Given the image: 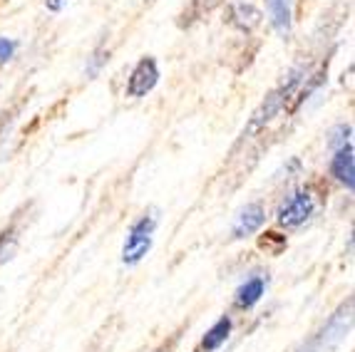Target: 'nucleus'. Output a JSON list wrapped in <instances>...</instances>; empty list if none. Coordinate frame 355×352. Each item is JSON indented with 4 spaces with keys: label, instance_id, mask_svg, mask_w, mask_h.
<instances>
[{
    "label": "nucleus",
    "instance_id": "obj_1",
    "mask_svg": "<svg viewBox=\"0 0 355 352\" xmlns=\"http://www.w3.org/2000/svg\"><path fill=\"white\" fill-rule=\"evenodd\" d=\"M154 229H157V216H154V213H144V216L132 226L130 234H127L125 248H122V263L137 265L147 256L149 248H152Z\"/></svg>",
    "mask_w": 355,
    "mask_h": 352
},
{
    "label": "nucleus",
    "instance_id": "obj_2",
    "mask_svg": "<svg viewBox=\"0 0 355 352\" xmlns=\"http://www.w3.org/2000/svg\"><path fill=\"white\" fill-rule=\"evenodd\" d=\"M350 315H353V303L348 300V306L340 308V310L331 317V323L320 330L315 337H311V340H308L298 352H326L328 347L336 345V342L350 330V320H353Z\"/></svg>",
    "mask_w": 355,
    "mask_h": 352
},
{
    "label": "nucleus",
    "instance_id": "obj_3",
    "mask_svg": "<svg viewBox=\"0 0 355 352\" xmlns=\"http://www.w3.org/2000/svg\"><path fill=\"white\" fill-rule=\"evenodd\" d=\"M313 211H315L313 194H311L308 188H301V191H296V194L281 206L276 221H279V226H284V229H298V226H303L308 218L313 216Z\"/></svg>",
    "mask_w": 355,
    "mask_h": 352
},
{
    "label": "nucleus",
    "instance_id": "obj_4",
    "mask_svg": "<svg viewBox=\"0 0 355 352\" xmlns=\"http://www.w3.org/2000/svg\"><path fill=\"white\" fill-rule=\"evenodd\" d=\"M159 82V67L154 58H142L132 70L130 80H127V94L130 97H144L149 94Z\"/></svg>",
    "mask_w": 355,
    "mask_h": 352
},
{
    "label": "nucleus",
    "instance_id": "obj_5",
    "mask_svg": "<svg viewBox=\"0 0 355 352\" xmlns=\"http://www.w3.org/2000/svg\"><path fill=\"white\" fill-rule=\"evenodd\" d=\"M331 174L338 182L343 184L348 191L355 188V157H353V144H343L336 149V157L331 159Z\"/></svg>",
    "mask_w": 355,
    "mask_h": 352
},
{
    "label": "nucleus",
    "instance_id": "obj_6",
    "mask_svg": "<svg viewBox=\"0 0 355 352\" xmlns=\"http://www.w3.org/2000/svg\"><path fill=\"white\" fill-rule=\"evenodd\" d=\"M266 8L273 30L281 37H288L293 28V0H266Z\"/></svg>",
    "mask_w": 355,
    "mask_h": 352
},
{
    "label": "nucleus",
    "instance_id": "obj_7",
    "mask_svg": "<svg viewBox=\"0 0 355 352\" xmlns=\"http://www.w3.org/2000/svg\"><path fill=\"white\" fill-rule=\"evenodd\" d=\"M266 221V211L261 204H249L239 213L236 223H234V238H246V236L256 234Z\"/></svg>",
    "mask_w": 355,
    "mask_h": 352
},
{
    "label": "nucleus",
    "instance_id": "obj_8",
    "mask_svg": "<svg viewBox=\"0 0 355 352\" xmlns=\"http://www.w3.org/2000/svg\"><path fill=\"white\" fill-rule=\"evenodd\" d=\"M226 20H229V25L241 30V33H249V30H254L261 23V10L256 6H251V3H234L229 8V18Z\"/></svg>",
    "mask_w": 355,
    "mask_h": 352
},
{
    "label": "nucleus",
    "instance_id": "obj_9",
    "mask_svg": "<svg viewBox=\"0 0 355 352\" xmlns=\"http://www.w3.org/2000/svg\"><path fill=\"white\" fill-rule=\"evenodd\" d=\"M263 293H266V278L251 276L249 281L243 283V285L236 290V308L249 310V308H254L256 303L263 298Z\"/></svg>",
    "mask_w": 355,
    "mask_h": 352
},
{
    "label": "nucleus",
    "instance_id": "obj_10",
    "mask_svg": "<svg viewBox=\"0 0 355 352\" xmlns=\"http://www.w3.org/2000/svg\"><path fill=\"white\" fill-rule=\"evenodd\" d=\"M229 335H231V317H219L216 323L211 325V330H209L207 335H204V340H202V350L204 352H214V350H219L221 345H224L226 340H229Z\"/></svg>",
    "mask_w": 355,
    "mask_h": 352
},
{
    "label": "nucleus",
    "instance_id": "obj_11",
    "mask_svg": "<svg viewBox=\"0 0 355 352\" xmlns=\"http://www.w3.org/2000/svg\"><path fill=\"white\" fill-rule=\"evenodd\" d=\"M259 246L263 248V251H268V253H281L286 248V236H281V234H273V231H266V234L261 236V241H259Z\"/></svg>",
    "mask_w": 355,
    "mask_h": 352
},
{
    "label": "nucleus",
    "instance_id": "obj_12",
    "mask_svg": "<svg viewBox=\"0 0 355 352\" xmlns=\"http://www.w3.org/2000/svg\"><path fill=\"white\" fill-rule=\"evenodd\" d=\"M12 253H15V231L8 229L0 234V263L12 258Z\"/></svg>",
    "mask_w": 355,
    "mask_h": 352
},
{
    "label": "nucleus",
    "instance_id": "obj_13",
    "mask_svg": "<svg viewBox=\"0 0 355 352\" xmlns=\"http://www.w3.org/2000/svg\"><path fill=\"white\" fill-rule=\"evenodd\" d=\"M221 0H194V3H191V15H194V18H199V15H204V12H209V10H214V8L219 6Z\"/></svg>",
    "mask_w": 355,
    "mask_h": 352
},
{
    "label": "nucleus",
    "instance_id": "obj_14",
    "mask_svg": "<svg viewBox=\"0 0 355 352\" xmlns=\"http://www.w3.org/2000/svg\"><path fill=\"white\" fill-rule=\"evenodd\" d=\"M15 53V42H10L8 37H0V62H8Z\"/></svg>",
    "mask_w": 355,
    "mask_h": 352
},
{
    "label": "nucleus",
    "instance_id": "obj_15",
    "mask_svg": "<svg viewBox=\"0 0 355 352\" xmlns=\"http://www.w3.org/2000/svg\"><path fill=\"white\" fill-rule=\"evenodd\" d=\"M65 3H67V0H48V10L60 12L62 8H65Z\"/></svg>",
    "mask_w": 355,
    "mask_h": 352
},
{
    "label": "nucleus",
    "instance_id": "obj_16",
    "mask_svg": "<svg viewBox=\"0 0 355 352\" xmlns=\"http://www.w3.org/2000/svg\"><path fill=\"white\" fill-rule=\"evenodd\" d=\"M159 352H166V347H162V350H159Z\"/></svg>",
    "mask_w": 355,
    "mask_h": 352
}]
</instances>
